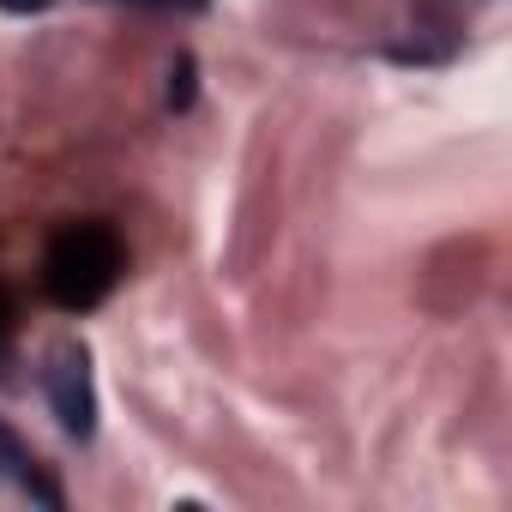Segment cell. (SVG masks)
<instances>
[{
	"mask_svg": "<svg viewBox=\"0 0 512 512\" xmlns=\"http://www.w3.org/2000/svg\"><path fill=\"white\" fill-rule=\"evenodd\" d=\"M121 272H127V247H121V235H115L109 223L79 217V223H61V229L49 235V253H43V290H49L55 308L85 314V308L109 302L115 284H121Z\"/></svg>",
	"mask_w": 512,
	"mask_h": 512,
	"instance_id": "cell-1",
	"label": "cell"
},
{
	"mask_svg": "<svg viewBox=\"0 0 512 512\" xmlns=\"http://www.w3.org/2000/svg\"><path fill=\"white\" fill-rule=\"evenodd\" d=\"M43 392H49V410L55 422L73 434V440H91L97 434V380H91V350L85 344H55L49 362H43Z\"/></svg>",
	"mask_w": 512,
	"mask_h": 512,
	"instance_id": "cell-2",
	"label": "cell"
},
{
	"mask_svg": "<svg viewBox=\"0 0 512 512\" xmlns=\"http://www.w3.org/2000/svg\"><path fill=\"white\" fill-rule=\"evenodd\" d=\"M0 482H13L19 494H37L43 506H61V488L43 476V464H37V452L7 428V422H0Z\"/></svg>",
	"mask_w": 512,
	"mask_h": 512,
	"instance_id": "cell-3",
	"label": "cell"
},
{
	"mask_svg": "<svg viewBox=\"0 0 512 512\" xmlns=\"http://www.w3.org/2000/svg\"><path fill=\"white\" fill-rule=\"evenodd\" d=\"M187 97H193V61L181 55V61H175V73H169V103H175V109H187Z\"/></svg>",
	"mask_w": 512,
	"mask_h": 512,
	"instance_id": "cell-4",
	"label": "cell"
},
{
	"mask_svg": "<svg viewBox=\"0 0 512 512\" xmlns=\"http://www.w3.org/2000/svg\"><path fill=\"white\" fill-rule=\"evenodd\" d=\"M127 7H145V13H205L211 0H127Z\"/></svg>",
	"mask_w": 512,
	"mask_h": 512,
	"instance_id": "cell-5",
	"label": "cell"
},
{
	"mask_svg": "<svg viewBox=\"0 0 512 512\" xmlns=\"http://www.w3.org/2000/svg\"><path fill=\"white\" fill-rule=\"evenodd\" d=\"M19 332V302H13V290L0 284V350H7V338Z\"/></svg>",
	"mask_w": 512,
	"mask_h": 512,
	"instance_id": "cell-6",
	"label": "cell"
},
{
	"mask_svg": "<svg viewBox=\"0 0 512 512\" xmlns=\"http://www.w3.org/2000/svg\"><path fill=\"white\" fill-rule=\"evenodd\" d=\"M7 13H43V7H55V0H0Z\"/></svg>",
	"mask_w": 512,
	"mask_h": 512,
	"instance_id": "cell-7",
	"label": "cell"
}]
</instances>
